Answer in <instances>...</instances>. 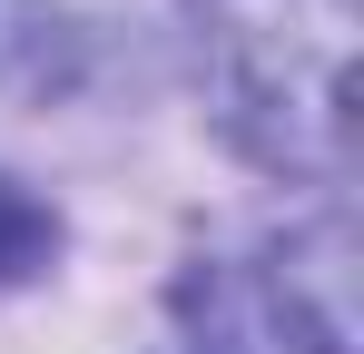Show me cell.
<instances>
[{
	"instance_id": "2",
	"label": "cell",
	"mask_w": 364,
	"mask_h": 354,
	"mask_svg": "<svg viewBox=\"0 0 364 354\" xmlns=\"http://www.w3.org/2000/svg\"><path fill=\"white\" fill-rule=\"evenodd\" d=\"M355 236L345 217H315L305 236H276L256 256H207L178 286V305L227 354H355Z\"/></svg>"
},
{
	"instance_id": "3",
	"label": "cell",
	"mask_w": 364,
	"mask_h": 354,
	"mask_svg": "<svg viewBox=\"0 0 364 354\" xmlns=\"http://www.w3.org/2000/svg\"><path fill=\"white\" fill-rule=\"evenodd\" d=\"M89 79V30L60 0H0V99H69Z\"/></svg>"
},
{
	"instance_id": "4",
	"label": "cell",
	"mask_w": 364,
	"mask_h": 354,
	"mask_svg": "<svg viewBox=\"0 0 364 354\" xmlns=\"http://www.w3.org/2000/svg\"><path fill=\"white\" fill-rule=\"evenodd\" d=\"M50 256H60V207H50V197H30L20 177H0V286L40 276Z\"/></svg>"
},
{
	"instance_id": "1",
	"label": "cell",
	"mask_w": 364,
	"mask_h": 354,
	"mask_svg": "<svg viewBox=\"0 0 364 354\" xmlns=\"http://www.w3.org/2000/svg\"><path fill=\"white\" fill-rule=\"evenodd\" d=\"M207 109L256 168L335 187L355 158L364 0H187Z\"/></svg>"
}]
</instances>
